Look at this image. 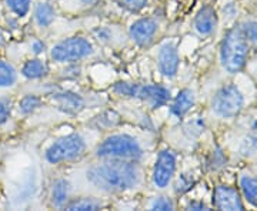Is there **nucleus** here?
<instances>
[{
	"label": "nucleus",
	"instance_id": "obj_1",
	"mask_svg": "<svg viewBox=\"0 0 257 211\" xmlns=\"http://www.w3.org/2000/svg\"><path fill=\"white\" fill-rule=\"evenodd\" d=\"M106 161L92 165L86 177L101 191L120 193L135 188L140 181V168L136 161L104 158Z\"/></svg>",
	"mask_w": 257,
	"mask_h": 211
},
{
	"label": "nucleus",
	"instance_id": "obj_2",
	"mask_svg": "<svg viewBox=\"0 0 257 211\" xmlns=\"http://www.w3.org/2000/svg\"><path fill=\"white\" fill-rule=\"evenodd\" d=\"M250 46L240 26L230 29L220 45V63L227 73H240L247 65Z\"/></svg>",
	"mask_w": 257,
	"mask_h": 211
},
{
	"label": "nucleus",
	"instance_id": "obj_3",
	"mask_svg": "<svg viewBox=\"0 0 257 211\" xmlns=\"http://www.w3.org/2000/svg\"><path fill=\"white\" fill-rule=\"evenodd\" d=\"M96 156L138 163L143 157V150L135 137L127 134H114L101 141V144L96 148Z\"/></svg>",
	"mask_w": 257,
	"mask_h": 211
},
{
	"label": "nucleus",
	"instance_id": "obj_4",
	"mask_svg": "<svg viewBox=\"0 0 257 211\" xmlns=\"http://www.w3.org/2000/svg\"><path fill=\"white\" fill-rule=\"evenodd\" d=\"M243 107L244 94L234 83L221 86L211 99V110L220 119H233L239 116Z\"/></svg>",
	"mask_w": 257,
	"mask_h": 211
},
{
	"label": "nucleus",
	"instance_id": "obj_5",
	"mask_svg": "<svg viewBox=\"0 0 257 211\" xmlns=\"http://www.w3.org/2000/svg\"><path fill=\"white\" fill-rule=\"evenodd\" d=\"M113 90L120 96L149 101L153 109H159L170 100V92L163 86H157V84L119 82L114 84Z\"/></svg>",
	"mask_w": 257,
	"mask_h": 211
},
{
	"label": "nucleus",
	"instance_id": "obj_6",
	"mask_svg": "<svg viewBox=\"0 0 257 211\" xmlns=\"http://www.w3.org/2000/svg\"><path fill=\"white\" fill-rule=\"evenodd\" d=\"M86 143L80 134H69L56 140L46 150V160L52 164L70 161L83 156Z\"/></svg>",
	"mask_w": 257,
	"mask_h": 211
},
{
	"label": "nucleus",
	"instance_id": "obj_7",
	"mask_svg": "<svg viewBox=\"0 0 257 211\" xmlns=\"http://www.w3.org/2000/svg\"><path fill=\"white\" fill-rule=\"evenodd\" d=\"M93 53L92 43L83 37H70L52 49V59L56 62H76Z\"/></svg>",
	"mask_w": 257,
	"mask_h": 211
},
{
	"label": "nucleus",
	"instance_id": "obj_8",
	"mask_svg": "<svg viewBox=\"0 0 257 211\" xmlns=\"http://www.w3.org/2000/svg\"><path fill=\"white\" fill-rule=\"evenodd\" d=\"M176 163L177 158L172 150L166 148L159 153L153 168V183L157 188H166L172 181L176 171Z\"/></svg>",
	"mask_w": 257,
	"mask_h": 211
},
{
	"label": "nucleus",
	"instance_id": "obj_9",
	"mask_svg": "<svg viewBox=\"0 0 257 211\" xmlns=\"http://www.w3.org/2000/svg\"><path fill=\"white\" fill-rule=\"evenodd\" d=\"M213 204L217 210L243 211L244 204L237 188L230 185H217L213 193Z\"/></svg>",
	"mask_w": 257,
	"mask_h": 211
},
{
	"label": "nucleus",
	"instance_id": "obj_10",
	"mask_svg": "<svg viewBox=\"0 0 257 211\" xmlns=\"http://www.w3.org/2000/svg\"><path fill=\"white\" fill-rule=\"evenodd\" d=\"M159 70L167 79H173L179 70V53L175 45L165 43L159 50L157 56Z\"/></svg>",
	"mask_w": 257,
	"mask_h": 211
},
{
	"label": "nucleus",
	"instance_id": "obj_11",
	"mask_svg": "<svg viewBox=\"0 0 257 211\" xmlns=\"http://www.w3.org/2000/svg\"><path fill=\"white\" fill-rule=\"evenodd\" d=\"M157 32V23L153 19H139L132 26H130V37L139 46H146L149 45Z\"/></svg>",
	"mask_w": 257,
	"mask_h": 211
},
{
	"label": "nucleus",
	"instance_id": "obj_12",
	"mask_svg": "<svg viewBox=\"0 0 257 211\" xmlns=\"http://www.w3.org/2000/svg\"><path fill=\"white\" fill-rule=\"evenodd\" d=\"M219 19L211 6H204L194 18V29L200 36H210L217 29Z\"/></svg>",
	"mask_w": 257,
	"mask_h": 211
},
{
	"label": "nucleus",
	"instance_id": "obj_13",
	"mask_svg": "<svg viewBox=\"0 0 257 211\" xmlns=\"http://www.w3.org/2000/svg\"><path fill=\"white\" fill-rule=\"evenodd\" d=\"M53 101L57 106V109H60L64 113H69V114H76L84 107V100L76 93H55Z\"/></svg>",
	"mask_w": 257,
	"mask_h": 211
},
{
	"label": "nucleus",
	"instance_id": "obj_14",
	"mask_svg": "<svg viewBox=\"0 0 257 211\" xmlns=\"http://www.w3.org/2000/svg\"><path fill=\"white\" fill-rule=\"evenodd\" d=\"M196 101V96L190 89H183L177 93V96L175 97V100L170 106V113L176 116L177 119L184 117L189 111L192 110V107L194 106Z\"/></svg>",
	"mask_w": 257,
	"mask_h": 211
},
{
	"label": "nucleus",
	"instance_id": "obj_15",
	"mask_svg": "<svg viewBox=\"0 0 257 211\" xmlns=\"http://www.w3.org/2000/svg\"><path fill=\"white\" fill-rule=\"evenodd\" d=\"M69 191H70V185L69 181L64 180V178H59L56 180L53 184V188H52V202L55 207L62 208L67 204L69 200Z\"/></svg>",
	"mask_w": 257,
	"mask_h": 211
},
{
	"label": "nucleus",
	"instance_id": "obj_16",
	"mask_svg": "<svg viewBox=\"0 0 257 211\" xmlns=\"http://www.w3.org/2000/svg\"><path fill=\"white\" fill-rule=\"evenodd\" d=\"M239 183L241 194L246 198V201L257 208V178L251 175H241Z\"/></svg>",
	"mask_w": 257,
	"mask_h": 211
},
{
	"label": "nucleus",
	"instance_id": "obj_17",
	"mask_svg": "<svg viewBox=\"0 0 257 211\" xmlns=\"http://www.w3.org/2000/svg\"><path fill=\"white\" fill-rule=\"evenodd\" d=\"M22 74L28 79H40L47 74V66L39 59H32L25 63Z\"/></svg>",
	"mask_w": 257,
	"mask_h": 211
},
{
	"label": "nucleus",
	"instance_id": "obj_18",
	"mask_svg": "<svg viewBox=\"0 0 257 211\" xmlns=\"http://www.w3.org/2000/svg\"><path fill=\"white\" fill-rule=\"evenodd\" d=\"M120 121H121V119H120V116L116 111L107 110L104 111V113H101L100 116H97V117L94 119L93 126L99 130H107L119 126Z\"/></svg>",
	"mask_w": 257,
	"mask_h": 211
},
{
	"label": "nucleus",
	"instance_id": "obj_19",
	"mask_svg": "<svg viewBox=\"0 0 257 211\" xmlns=\"http://www.w3.org/2000/svg\"><path fill=\"white\" fill-rule=\"evenodd\" d=\"M35 19L40 28H47L55 20V9L49 3H39L35 10Z\"/></svg>",
	"mask_w": 257,
	"mask_h": 211
},
{
	"label": "nucleus",
	"instance_id": "obj_20",
	"mask_svg": "<svg viewBox=\"0 0 257 211\" xmlns=\"http://www.w3.org/2000/svg\"><path fill=\"white\" fill-rule=\"evenodd\" d=\"M18 73L15 67L0 59V87H10L16 83Z\"/></svg>",
	"mask_w": 257,
	"mask_h": 211
},
{
	"label": "nucleus",
	"instance_id": "obj_21",
	"mask_svg": "<svg viewBox=\"0 0 257 211\" xmlns=\"http://www.w3.org/2000/svg\"><path fill=\"white\" fill-rule=\"evenodd\" d=\"M101 204L93 198H79V200H74V201H70L69 204L64 205L66 210H72V211H92V210H100Z\"/></svg>",
	"mask_w": 257,
	"mask_h": 211
},
{
	"label": "nucleus",
	"instance_id": "obj_22",
	"mask_svg": "<svg viewBox=\"0 0 257 211\" xmlns=\"http://www.w3.org/2000/svg\"><path fill=\"white\" fill-rule=\"evenodd\" d=\"M224 165H227V156L224 154V151L221 150L220 147H216L211 151L210 157L207 160V168L210 171H219Z\"/></svg>",
	"mask_w": 257,
	"mask_h": 211
},
{
	"label": "nucleus",
	"instance_id": "obj_23",
	"mask_svg": "<svg viewBox=\"0 0 257 211\" xmlns=\"http://www.w3.org/2000/svg\"><path fill=\"white\" fill-rule=\"evenodd\" d=\"M196 184V177L192 173H182L177 177L175 183V193L177 195L186 194L187 191H190Z\"/></svg>",
	"mask_w": 257,
	"mask_h": 211
},
{
	"label": "nucleus",
	"instance_id": "obj_24",
	"mask_svg": "<svg viewBox=\"0 0 257 211\" xmlns=\"http://www.w3.org/2000/svg\"><path fill=\"white\" fill-rule=\"evenodd\" d=\"M239 153L244 157H254L257 154V136L247 134L241 138L239 146Z\"/></svg>",
	"mask_w": 257,
	"mask_h": 211
},
{
	"label": "nucleus",
	"instance_id": "obj_25",
	"mask_svg": "<svg viewBox=\"0 0 257 211\" xmlns=\"http://www.w3.org/2000/svg\"><path fill=\"white\" fill-rule=\"evenodd\" d=\"M240 28L243 30V35L247 40L248 46L253 47L257 50V22L256 20H250V22H244L243 25H240Z\"/></svg>",
	"mask_w": 257,
	"mask_h": 211
},
{
	"label": "nucleus",
	"instance_id": "obj_26",
	"mask_svg": "<svg viewBox=\"0 0 257 211\" xmlns=\"http://www.w3.org/2000/svg\"><path fill=\"white\" fill-rule=\"evenodd\" d=\"M39 106H40V99L35 94H28L19 103V110L22 111L23 114H30V113L36 110Z\"/></svg>",
	"mask_w": 257,
	"mask_h": 211
},
{
	"label": "nucleus",
	"instance_id": "obj_27",
	"mask_svg": "<svg viewBox=\"0 0 257 211\" xmlns=\"http://www.w3.org/2000/svg\"><path fill=\"white\" fill-rule=\"evenodd\" d=\"M30 2L32 0H6V5L16 16L25 18L30 9Z\"/></svg>",
	"mask_w": 257,
	"mask_h": 211
},
{
	"label": "nucleus",
	"instance_id": "obj_28",
	"mask_svg": "<svg viewBox=\"0 0 257 211\" xmlns=\"http://www.w3.org/2000/svg\"><path fill=\"white\" fill-rule=\"evenodd\" d=\"M117 3L128 12H139L146 6L147 0H117Z\"/></svg>",
	"mask_w": 257,
	"mask_h": 211
},
{
	"label": "nucleus",
	"instance_id": "obj_29",
	"mask_svg": "<svg viewBox=\"0 0 257 211\" xmlns=\"http://www.w3.org/2000/svg\"><path fill=\"white\" fill-rule=\"evenodd\" d=\"M150 208H152V210L169 211V210H173V208H175V205H173L172 200H170V198H167V197H157L156 200L152 202Z\"/></svg>",
	"mask_w": 257,
	"mask_h": 211
},
{
	"label": "nucleus",
	"instance_id": "obj_30",
	"mask_svg": "<svg viewBox=\"0 0 257 211\" xmlns=\"http://www.w3.org/2000/svg\"><path fill=\"white\" fill-rule=\"evenodd\" d=\"M10 116V107L9 103L3 99H0V126H3Z\"/></svg>",
	"mask_w": 257,
	"mask_h": 211
},
{
	"label": "nucleus",
	"instance_id": "obj_31",
	"mask_svg": "<svg viewBox=\"0 0 257 211\" xmlns=\"http://www.w3.org/2000/svg\"><path fill=\"white\" fill-rule=\"evenodd\" d=\"M45 43L43 42H40V40H35L33 43H32V50H33V53L35 55H40V53H43L45 52Z\"/></svg>",
	"mask_w": 257,
	"mask_h": 211
},
{
	"label": "nucleus",
	"instance_id": "obj_32",
	"mask_svg": "<svg viewBox=\"0 0 257 211\" xmlns=\"http://www.w3.org/2000/svg\"><path fill=\"white\" fill-rule=\"evenodd\" d=\"M189 210H209V207L203 201H192L187 205Z\"/></svg>",
	"mask_w": 257,
	"mask_h": 211
},
{
	"label": "nucleus",
	"instance_id": "obj_33",
	"mask_svg": "<svg viewBox=\"0 0 257 211\" xmlns=\"http://www.w3.org/2000/svg\"><path fill=\"white\" fill-rule=\"evenodd\" d=\"M94 35L97 36L99 40H107L110 37V32L106 29H97V30H94Z\"/></svg>",
	"mask_w": 257,
	"mask_h": 211
},
{
	"label": "nucleus",
	"instance_id": "obj_34",
	"mask_svg": "<svg viewBox=\"0 0 257 211\" xmlns=\"http://www.w3.org/2000/svg\"><path fill=\"white\" fill-rule=\"evenodd\" d=\"M83 5H94V3H97L99 0H80Z\"/></svg>",
	"mask_w": 257,
	"mask_h": 211
},
{
	"label": "nucleus",
	"instance_id": "obj_35",
	"mask_svg": "<svg viewBox=\"0 0 257 211\" xmlns=\"http://www.w3.org/2000/svg\"><path fill=\"white\" fill-rule=\"evenodd\" d=\"M2 42H3V40H2V37H0V43H2Z\"/></svg>",
	"mask_w": 257,
	"mask_h": 211
}]
</instances>
